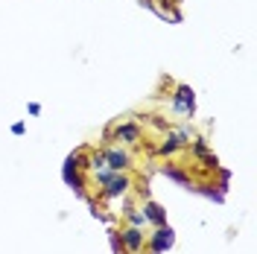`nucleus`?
I'll return each instance as SVG.
<instances>
[{
	"mask_svg": "<svg viewBox=\"0 0 257 254\" xmlns=\"http://www.w3.org/2000/svg\"><path fill=\"white\" fill-rule=\"evenodd\" d=\"M105 167V155H94L91 158V170H102Z\"/></svg>",
	"mask_w": 257,
	"mask_h": 254,
	"instance_id": "9d476101",
	"label": "nucleus"
},
{
	"mask_svg": "<svg viewBox=\"0 0 257 254\" xmlns=\"http://www.w3.org/2000/svg\"><path fill=\"white\" fill-rule=\"evenodd\" d=\"M173 108L178 114H193V91L187 85H178L176 91V99H173Z\"/></svg>",
	"mask_w": 257,
	"mask_h": 254,
	"instance_id": "7ed1b4c3",
	"label": "nucleus"
},
{
	"mask_svg": "<svg viewBox=\"0 0 257 254\" xmlns=\"http://www.w3.org/2000/svg\"><path fill=\"white\" fill-rule=\"evenodd\" d=\"M144 216H146V219H152L155 225H164V222H167V213H164V207L155 205V202H149V205H146V213H144Z\"/></svg>",
	"mask_w": 257,
	"mask_h": 254,
	"instance_id": "0eeeda50",
	"label": "nucleus"
},
{
	"mask_svg": "<svg viewBox=\"0 0 257 254\" xmlns=\"http://www.w3.org/2000/svg\"><path fill=\"white\" fill-rule=\"evenodd\" d=\"M114 138L123 143H138L141 141V126L138 123H123V126L114 129Z\"/></svg>",
	"mask_w": 257,
	"mask_h": 254,
	"instance_id": "423d86ee",
	"label": "nucleus"
},
{
	"mask_svg": "<svg viewBox=\"0 0 257 254\" xmlns=\"http://www.w3.org/2000/svg\"><path fill=\"white\" fill-rule=\"evenodd\" d=\"M144 222H146V216H144V213H132V225H135V228H141Z\"/></svg>",
	"mask_w": 257,
	"mask_h": 254,
	"instance_id": "9b49d317",
	"label": "nucleus"
},
{
	"mask_svg": "<svg viewBox=\"0 0 257 254\" xmlns=\"http://www.w3.org/2000/svg\"><path fill=\"white\" fill-rule=\"evenodd\" d=\"M12 135H24V123H15L12 126Z\"/></svg>",
	"mask_w": 257,
	"mask_h": 254,
	"instance_id": "f8f14e48",
	"label": "nucleus"
},
{
	"mask_svg": "<svg viewBox=\"0 0 257 254\" xmlns=\"http://www.w3.org/2000/svg\"><path fill=\"white\" fill-rule=\"evenodd\" d=\"M120 237H123V245H126L132 254H138L141 248H144V231H141V228H135V225H132V228H126Z\"/></svg>",
	"mask_w": 257,
	"mask_h": 254,
	"instance_id": "39448f33",
	"label": "nucleus"
},
{
	"mask_svg": "<svg viewBox=\"0 0 257 254\" xmlns=\"http://www.w3.org/2000/svg\"><path fill=\"white\" fill-rule=\"evenodd\" d=\"M164 175L176 178L178 184H187V178H184V173H181V170H176V167H164Z\"/></svg>",
	"mask_w": 257,
	"mask_h": 254,
	"instance_id": "1a4fd4ad",
	"label": "nucleus"
},
{
	"mask_svg": "<svg viewBox=\"0 0 257 254\" xmlns=\"http://www.w3.org/2000/svg\"><path fill=\"white\" fill-rule=\"evenodd\" d=\"M176 242V234H173V228L170 225H158V231L152 234V239H149V248H152V254H164L170 245Z\"/></svg>",
	"mask_w": 257,
	"mask_h": 254,
	"instance_id": "f03ea898",
	"label": "nucleus"
},
{
	"mask_svg": "<svg viewBox=\"0 0 257 254\" xmlns=\"http://www.w3.org/2000/svg\"><path fill=\"white\" fill-rule=\"evenodd\" d=\"M184 138H187V135H176V138H170V141L161 146V152H164V155H167V152H176L178 146H184Z\"/></svg>",
	"mask_w": 257,
	"mask_h": 254,
	"instance_id": "6e6552de",
	"label": "nucleus"
},
{
	"mask_svg": "<svg viewBox=\"0 0 257 254\" xmlns=\"http://www.w3.org/2000/svg\"><path fill=\"white\" fill-rule=\"evenodd\" d=\"M105 167L111 173H123L128 167V152H123V149H108L105 152Z\"/></svg>",
	"mask_w": 257,
	"mask_h": 254,
	"instance_id": "20e7f679",
	"label": "nucleus"
},
{
	"mask_svg": "<svg viewBox=\"0 0 257 254\" xmlns=\"http://www.w3.org/2000/svg\"><path fill=\"white\" fill-rule=\"evenodd\" d=\"M128 175H123V173H111L105 181H102V196L105 199H117V196H123V193L128 190Z\"/></svg>",
	"mask_w": 257,
	"mask_h": 254,
	"instance_id": "f257e3e1",
	"label": "nucleus"
}]
</instances>
